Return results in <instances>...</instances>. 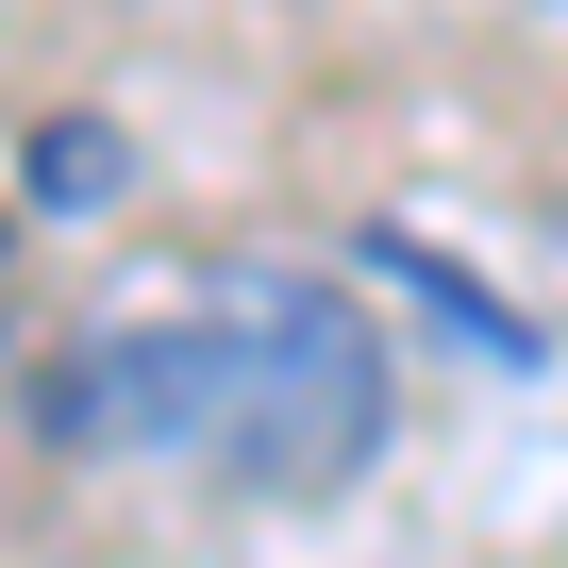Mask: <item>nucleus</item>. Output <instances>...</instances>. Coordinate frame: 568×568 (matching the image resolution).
<instances>
[{
	"mask_svg": "<svg viewBox=\"0 0 568 568\" xmlns=\"http://www.w3.org/2000/svg\"><path fill=\"white\" fill-rule=\"evenodd\" d=\"M34 418L101 468H168L217 501H335L402 435V368L352 284L318 267H201L184 302L34 368Z\"/></svg>",
	"mask_w": 568,
	"mask_h": 568,
	"instance_id": "f257e3e1",
	"label": "nucleus"
}]
</instances>
